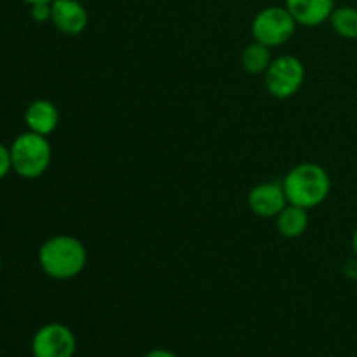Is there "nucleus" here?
Wrapping results in <instances>:
<instances>
[{
  "mask_svg": "<svg viewBox=\"0 0 357 357\" xmlns=\"http://www.w3.org/2000/svg\"><path fill=\"white\" fill-rule=\"evenodd\" d=\"M145 357H178V356L174 354V352L167 351V349H153V351H150Z\"/></svg>",
  "mask_w": 357,
  "mask_h": 357,
  "instance_id": "16",
  "label": "nucleus"
},
{
  "mask_svg": "<svg viewBox=\"0 0 357 357\" xmlns=\"http://www.w3.org/2000/svg\"><path fill=\"white\" fill-rule=\"evenodd\" d=\"M288 204L282 183L265 181L251 188L248 194V206L260 218H275Z\"/></svg>",
  "mask_w": 357,
  "mask_h": 357,
  "instance_id": "7",
  "label": "nucleus"
},
{
  "mask_svg": "<svg viewBox=\"0 0 357 357\" xmlns=\"http://www.w3.org/2000/svg\"><path fill=\"white\" fill-rule=\"evenodd\" d=\"M241 63H243V68L246 70L248 73H251V75L265 73L272 63L271 47L253 40L250 45L244 47L243 56H241Z\"/></svg>",
  "mask_w": 357,
  "mask_h": 357,
  "instance_id": "12",
  "label": "nucleus"
},
{
  "mask_svg": "<svg viewBox=\"0 0 357 357\" xmlns=\"http://www.w3.org/2000/svg\"><path fill=\"white\" fill-rule=\"evenodd\" d=\"M13 169V162H10V152L6 145L0 143V180L9 174V171Z\"/></svg>",
  "mask_w": 357,
  "mask_h": 357,
  "instance_id": "15",
  "label": "nucleus"
},
{
  "mask_svg": "<svg viewBox=\"0 0 357 357\" xmlns=\"http://www.w3.org/2000/svg\"><path fill=\"white\" fill-rule=\"evenodd\" d=\"M284 7L289 10L296 24L314 28L330 21L335 9V0H284Z\"/></svg>",
  "mask_w": 357,
  "mask_h": 357,
  "instance_id": "9",
  "label": "nucleus"
},
{
  "mask_svg": "<svg viewBox=\"0 0 357 357\" xmlns=\"http://www.w3.org/2000/svg\"><path fill=\"white\" fill-rule=\"evenodd\" d=\"M24 122L28 126V131L49 136L58 128L59 112L56 105L49 100H35L28 105L24 112Z\"/></svg>",
  "mask_w": 357,
  "mask_h": 357,
  "instance_id": "10",
  "label": "nucleus"
},
{
  "mask_svg": "<svg viewBox=\"0 0 357 357\" xmlns=\"http://www.w3.org/2000/svg\"><path fill=\"white\" fill-rule=\"evenodd\" d=\"M286 199L289 204L312 209L323 204L331 190L330 174L324 167L314 162L296 164L282 180Z\"/></svg>",
  "mask_w": 357,
  "mask_h": 357,
  "instance_id": "2",
  "label": "nucleus"
},
{
  "mask_svg": "<svg viewBox=\"0 0 357 357\" xmlns=\"http://www.w3.org/2000/svg\"><path fill=\"white\" fill-rule=\"evenodd\" d=\"M264 77L265 87L272 96L278 100H288L302 89L305 80V66L296 56L284 54L272 59Z\"/></svg>",
  "mask_w": 357,
  "mask_h": 357,
  "instance_id": "5",
  "label": "nucleus"
},
{
  "mask_svg": "<svg viewBox=\"0 0 357 357\" xmlns=\"http://www.w3.org/2000/svg\"><path fill=\"white\" fill-rule=\"evenodd\" d=\"M87 250L80 239L66 234L49 237L38 250V265L56 281H70L86 268Z\"/></svg>",
  "mask_w": 357,
  "mask_h": 357,
  "instance_id": "1",
  "label": "nucleus"
},
{
  "mask_svg": "<svg viewBox=\"0 0 357 357\" xmlns=\"http://www.w3.org/2000/svg\"><path fill=\"white\" fill-rule=\"evenodd\" d=\"M351 244H352V251H354V255H356V258H357V229L354 230V234H352Z\"/></svg>",
  "mask_w": 357,
  "mask_h": 357,
  "instance_id": "17",
  "label": "nucleus"
},
{
  "mask_svg": "<svg viewBox=\"0 0 357 357\" xmlns=\"http://www.w3.org/2000/svg\"><path fill=\"white\" fill-rule=\"evenodd\" d=\"M31 17H33L37 23H45V21H51V3H33L31 6Z\"/></svg>",
  "mask_w": 357,
  "mask_h": 357,
  "instance_id": "14",
  "label": "nucleus"
},
{
  "mask_svg": "<svg viewBox=\"0 0 357 357\" xmlns=\"http://www.w3.org/2000/svg\"><path fill=\"white\" fill-rule=\"evenodd\" d=\"M23 2H26V3H30V6H33V3H40V2L51 3V2H54V0H23Z\"/></svg>",
  "mask_w": 357,
  "mask_h": 357,
  "instance_id": "18",
  "label": "nucleus"
},
{
  "mask_svg": "<svg viewBox=\"0 0 357 357\" xmlns=\"http://www.w3.org/2000/svg\"><path fill=\"white\" fill-rule=\"evenodd\" d=\"M331 28L335 33L347 40H356L357 38V7L342 6L335 7L330 16Z\"/></svg>",
  "mask_w": 357,
  "mask_h": 357,
  "instance_id": "13",
  "label": "nucleus"
},
{
  "mask_svg": "<svg viewBox=\"0 0 357 357\" xmlns=\"http://www.w3.org/2000/svg\"><path fill=\"white\" fill-rule=\"evenodd\" d=\"M13 169L26 180H35L47 171L52 150L47 136L26 131L17 136L9 146Z\"/></svg>",
  "mask_w": 357,
  "mask_h": 357,
  "instance_id": "3",
  "label": "nucleus"
},
{
  "mask_svg": "<svg viewBox=\"0 0 357 357\" xmlns=\"http://www.w3.org/2000/svg\"><path fill=\"white\" fill-rule=\"evenodd\" d=\"M275 225L279 234L286 239H298L309 229V209H303L300 206L288 204L278 216H275Z\"/></svg>",
  "mask_w": 357,
  "mask_h": 357,
  "instance_id": "11",
  "label": "nucleus"
},
{
  "mask_svg": "<svg viewBox=\"0 0 357 357\" xmlns=\"http://www.w3.org/2000/svg\"><path fill=\"white\" fill-rule=\"evenodd\" d=\"M51 23L65 35L82 33L89 23V14L79 0L51 2Z\"/></svg>",
  "mask_w": 357,
  "mask_h": 357,
  "instance_id": "8",
  "label": "nucleus"
},
{
  "mask_svg": "<svg viewBox=\"0 0 357 357\" xmlns=\"http://www.w3.org/2000/svg\"><path fill=\"white\" fill-rule=\"evenodd\" d=\"M75 349V335L61 323L45 324L37 330L31 340L33 357H73Z\"/></svg>",
  "mask_w": 357,
  "mask_h": 357,
  "instance_id": "6",
  "label": "nucleus"
},
{
  "mask_svg": "<svg viewBox=\"0 0 357 357\" xmlns=\"http://www.w3.org/2000/svg\"><path fill=\"white\" fill-rule=\"evenodd\" d=\"M296 30V21L286 7L271 6L261 9L251 23V35L267 47H281Z\"/></svg>",
  "mask_w": 357,
  "mask_h": 357,
  "instance_id": "4",
  "label": "nucleus"
},
{
  "mask_svg": "<svg viewBox=\"0 0 357 357\" xmlns=\"http://www.w3.org/2000/svg\"><path fill=\"white\" fill-rule=\"evenodd\" d=\"M0 268H2V258H0Z\"/></svg>",
  "mask_w": 357,
  "mask_h": 357,
  "instance_id": "19",
  "label": "nucleus"
}]
</instances>
